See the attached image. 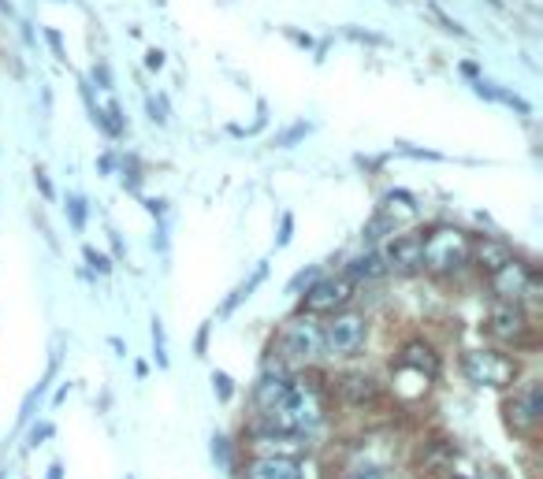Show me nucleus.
I'll return each instance as SVG.
<instances>
[{
  "mask_svg": "<svg viewBox=\"0 0 543 479\" xmlns=\"http://www.w3.org/2000/svg\"><path fill=\"white\" fill-rule=\"evenodd\" d=\"M398 368H402V372H413V376H421V379H436L439 376V357L428 342L413 338V342H406L402 353H398Z\"/></svg>",
  "mask_w": 543,
  "mask_h": 479,
  "instance_id": "obj_9",
  "label": "nucleus"
},
{
  "mask_svg": "<svg viewBox=\"0 0 543 479\" xmlns=\"http://www.w3.org/2000/svg\"><path fill=\"white\" fill-rule=\"evenodd\" d=\"M469 249H473V242H469L465 231H458V227H436L428 238H421V268H428L432 275H451L473 257Z\"/></svg>",
  "mask_w": 543,
  "mask_h": 479,
  "instance_id": "obj_1",
  "label": "nucleus"
},
{
  "mask_svg": "<svg viewBox=\"0 0 543 479\" xmlns=\"http://www.w3.org/2000/svg\"><path fill=\"white\" fill-rule=\"evenodd\" d=\"M488 331L491 338H499V342H525V335H529V316H525L521 305L499 301L488 316Z\"/></svg>",
  "mask_w": 543,
  "mask_h": 479,
  "instance_id": "obj_7",
  "label": "nucleus"
},
{
  "mask_svg": "<svg viewBox=\"0 0 543 479\" xmlns=\"http://www.w3.org/2000/svg\"><path fill=\"white\" fill-rule=\"evenodd\" d=\"M49 435H53V428H49V424H41V428H34V431H30V442L49 439Z\"/></svg>",
  "mask_w": 543,
  "mask_h": 479,
  "instance_id": "obj_18",
  "label": "nucleus"
},
{
  "mask_svg": "<svg viewBox=\"0 0 543 479\" xmlns=\"http://www.w3.org/2000/svg\"><path fill=\"white\" fill-rule=\"evenodd\" d=\"M350 294H354V283H350V279H320V283L305 294L302 305L309 312H335L350 301Z\"/></svg>",
  "mask_w": 543,
  "mask_h": 479,
  "instance_id": "obj_8",
  "label": "nucleus"
},
{
  "mask_svg": "<svg viewBox=\"0 0 543 479\" xmlns=\"http://www.w3.org/2000/svg\"><path fill=\"white\" fill-rule=\"evenodd\" d=\"M246 479H305V476L302 468H298V461L268 454V457H253L250 465H246Z\"/></svg>",
  "mask_w": 543,
  "mask_h": 479,
  "instance_id": "obj_11",
  "label": "nucleus"
},
{
  "mask_svg": "<svg viewBox=\"0 0 543 479\" xmlns=\"http://www.w3.org/2000/svg\"><path fill=\"white\" fill-rule=\"evenodd\" d=\"M543 416V387L532 379L529 387H521L506 402V424H510V431H517V435H532L536 431V424H540Z\"/></svg>",
  "mask_w": 543,
  "mask_h": 479,
  "instance_id": "obj_4",
  "label": "nucleus"
},
{
  "mask_svg": "<svg viewBox=\"0 0 543 479\" xmlns=\"http://www.w3.org/2000/svg\"><path fill=\"white\" fill-rule=\"evenodd\" d=\"M287 390H291V383L283 376H265L261 383H257V390H253V402H257V409H261V416L272 413V409H279V405L287 402Z\"/></svg>",
  "mask_w": 543,
  "mask_h": 479,
  "instance_id": "obj_13",
  "label": "nucleus"
},
{
  "mask_svg": "<svg viewBox=\"0 0 543 479\" xmlns=\"http://www.w3.org/2000/svg\"><path fill=\"white\" fill-rule=\"evenodd\" d=\"M320 335H324L328 353H335V357H354V353L365 346L369 327H365V316H358V312H339Z\"/></svg>",
  "mask_w": 543,
  "mask_h": 479,
  "instance_id": "obj_3",
  "label": "nucleus"
},
{
  "mask_svg": "<svg viewBox=\"0 0 543 479\" xmlns=\"http://www.w3.org/2000/svg\"><path fill=\"white\" fill-rule=\"evenodd\" d=\"M335 390H339V398H343L346 405H372L376 398H380V387H376V379L365 376V372H350V376H343L339 383H335Z\"/></svg>",
  "mask_w": 543,
  "mask_h": 479,
  "instance_id": "obj_12",
  "label": "nucleus"
},
{
  "mask_svg": "<svg viewBox=\"0 0 543 479\" xmlns=\"http://www.w3.org/2000/svg\"><path fill=\"white\" fill-rule=\"evenodd\" d=\"M279 350L283 357H291V361H313L320 350H324V335H320V327L313 320H294L283 338H279Z\"/></svg>",
  "mask_w": 543,
  "mask_h": 479,
  "instance_id": "obj_6",
  "label": "nucleus"
},
{
  "mask_svg": "<svg viewBox=\"0 0 543 479\" xmlns=\"http://www.w3.org/2000/svg\"><path fill=\"white\" fill-rule=\"evenodd\" d=\"M469 253H477V264H480V268H484L488 275L499 272L506 260L514 257V253H510V249H506L503 242H480V246H473Z\"/></svg>",
  "mask_w": 543,
  "mask_h": 479,
  "instance_id": "obj_14",
  "label": "nucleus"
},
{
  "mask_svg": "<svg viewBox=\"0 0 543 479\" xmlns=\"http://www.w3.org/2000/svg\"><path fill=\"white\" fill-rule=\"evenodd\" d=\"M421 238L424 234H402V238H395L391 246H387V253L380 260H384V268H395V272L410 275L421 268Z\"/></svg>",
  "mask_w": 543,
  "mask_h": 479,
  "instance_id": "obj_10",
  "label": "nucleus"
},
{
  "mask_svg": "<svg viewBox=\"0 0 543 479\" xmlns=\"http://www.w3.org/2000/svg\"><path fill=\"white\" fill-rule=\"evenodd\" d=\"M532 286H536V272L514 257L506 260L499 272H491V290L503 301H510V305H521V298L532 294Z\"/></svg>",
  "mask_w": 543,
  "mask_h": 479,
  "instance_id": "obj_5",
  "label": "nucleus"
},
{
  "mask_svg": "<svg viewBox=\"0 0 543 479\" xmlns=\"http://www.w3.org/2000/svg\"><path fill=\"white\" fill-rule=\"evenodd\" d=\"M350 479H384V472L376 465H358L354 472H350Z\"/></svg>",
  "mask_w": 543,
  "mask_h": 479,
  "instance_id": "obj_16",
  "label": "nucleus"
},
{
  "mask_svg": "<svg viewBox=\"0 0 543 479\" xmlns=\"http://www.w3.org/2000/svg\"><path fill=\"white\" fill-rule=\"evenodd\" d=\"M462 372L477 387H510L517 379V361L499 350H473L462 357Z\"/></svg>",
  "mask_w": 543,
  "mask_h": 479,
  "instance_id": "obj_2",
  "label": "nucleus"
},
{
  "mask_svg": "<svg viewBox=\"0 0 543 479\" xmlns=\"http://www.w3.org/2000/svg\"><path fill=\"white\" fill-rule=\"evenodd\" d=\"M212 383H216V390H220V398H231V379H227V376H212Z\"/></svg>",
  "mask_w": 543,
  "mask_h": 479,
  "instance_id": "obj_17",
  "label": "nucleus"
},
{
  "mask_svg": "<svg viewBox=\"0 0 543 479\" xmlns=\"http://www.w3.org/2000/svg\"><path fill=\"white\" fill-rule=\"evenodd\" d=\"M384 272L387 268H384V260H380V253H365V257H358L350 264L346 279H350V283H358V279H380Z\"/></svg>",
  "mask_w": 543,
  "mask_h": 479,
  "instance_id": "obj_15",
  "label": "nucleus"
}]
</instances>
